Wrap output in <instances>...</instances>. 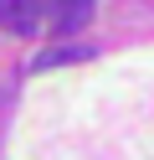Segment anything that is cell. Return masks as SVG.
<instances>
[{
  "label": "cell",
  "mask_w": 154,
  "mask_h": 160,
  "mask_svg": "<svg viewBox=\"0 0 154 160\" xmlns=\"http://www.w3.org/2000/svg\"><path fill=\"white\" fill-rule=\"evenodd\" d=\"M46 21V0H0V26L16 36H36Z\"/></svg>",
  "instance_id": "cell-1"
},
{
  "label": "cell",
  "mask_w": 154,
  "mask_h": 160,
  "mask_svg": "<svg viewBox=\"0 0 154 160\" xmlns=\"http://www.w3.org/2000/svg\"><path fill=\"white\" fill-rule=\"evenodd\" d=\"M92 5H98V0H46V21L57 26V31H77L92 16Z\"/></svg>",
  "instance_id": "cell-2"
},
{
  "label": "cell",
  "mask_w": 154,
  "mask_h": 160,
  "mask_svg": "<svg viewBox=\"0 0 154 160\" xmlns=\"http://www.w3.org/2000/svg\"><path fill=\"white\" fill-rule=\"evenodd\" d=\"M87 47H57V52H41L36 57V72H46V67H62V62H87Z\"/></svg>",
  "instance_id": "cell-3"
}]
</instances>
